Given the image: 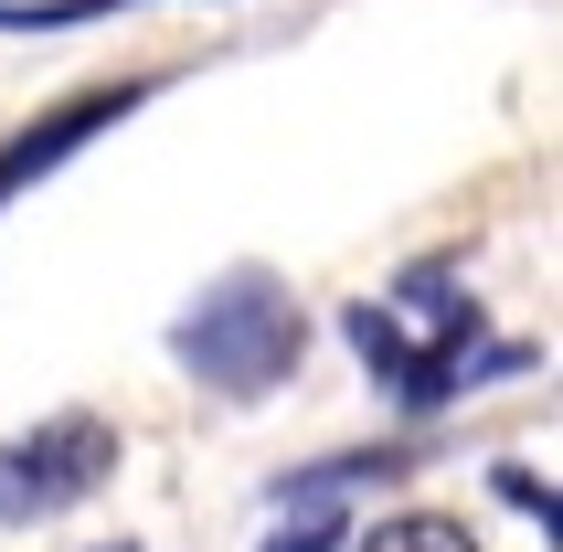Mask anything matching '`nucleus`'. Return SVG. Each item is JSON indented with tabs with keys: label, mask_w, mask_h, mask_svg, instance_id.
<instances>
[{
	"label": "nucleus",
	"mask_w": 563,
	"mask_h": 552,
	"mask_svg": "<svg viewBox=\"0 0 563 552\" xmlns=\"http://www.w3.org/2000/svg\"><path fill=\"white\" fill-rule=\"evenodd\" d=\"M341 340L362 351V372H373L405 415H446V404L478 394L489 372H532L521 340H478V298H468V276L446 266V255L405 266L383 298L341 308Z\"/></svg>",
	"instance_id": "nucleus-1"
},
{
	"label": "nucleus",
	"mask_w": 563,
	"mask_h": 552,
	"mask_svg": "<svg viewBox=\"0 0 563 552\" xmlns=\"http://www.w3.org/2000/svg\"><path fill=\"white\" fill-rule=\"evenodd\" d=\"M298 351H309V319L287 298V276H266V266H223L213 287L170 319V362H181L202 394H223V404L277 394L287 372H298Z\"/></svg>",
	"instance_id": "nucleus-2"
},
{
	"label": "nucleus",
	"mask_w": 563,
	"mask_h": 552,
	"mask_svg": "<svg viewBox=\"0 0 563 552\" xmlns=\"http://www.w3.org/2000/svg\"><path fill=\"white\" fill-rule=\"evenodd\" d=\"M118 478V426L107 415H43L32 435H0V521H64L75 499H96Z\"/></svg>",
	"instance_id": "nucleus-3"
},
{
	"label": "nucleus",
	"mask_w": 563,
	"mask_h": 552,
	"mask_svg": "<svg viewBox=\"0 0 563 552\" xmlns=\"http://www.w3.org/2000/svg\"><path fill=\"white\" fill-rule=\"evenodd\" d=\"M139 107H150V86H86V96H64V107H43L32 128H11V150H0V202H22L32 181H54L64 159L86 150V139L128 128Z\"/></svg>",
	"instance_id": "nucleus-4"
},
{
	"label": "nucleus",
	"mask_w": 563,
	"mask_h": 552,
	"mask_svg": "<svg viewBox=\"0 0 563 552\" xmlns=\"http://www.w3.org/2000/svg\"><path fill=\"white\" fill-rule=\"evenodd\" d=\"M351 552H478V531L457 510H394V521H373Z\"/></svg>",
	"instance_id": "nucleus-5"
},
{
	"label": "nucleus",
	"mask_w": 563,
	"mask_h": 552,
	"mask_svg": "<svg viewBox=\"0 0 563 552\" xmlns=\"http://www.w3.org/2000/svg\"><path fill=\"white\" fill-rule=\"evenodd\" d=\"M107 11H128V0H0V32H75Z\"/></svg>",
	"instance_id": "nucleus-6"
},
{
	"label": "nucleus",
	"mask_w": 563,
	"mask_h": 552,
	"mask_svg": "<svg viewBox=\"0 0 563 552\" xmlns=\"http://www.w3.org/2000/svg\"><path fill=\"white\" fill-rule=\"evenodd\" d=\"M266 552H341V510H287Z\"/></svg>",
	"instance_id": "nucleus-7"
},
{
	"label": "nucleus",
	"mask_w": 563,
	"mask_h": 552,
	"mask_svg": "<svg viewBox=\"0 0 563 552\" xmlns=\"http://www.w3.org/2000/svg\"><path fill=\"white\" fill-rule=\"evenodd\" d=\"M500 499L521 510V521H542V542H553V478H532V467H500Z\"/></svg>",
	"instance_id": "nucleus-8"
},
{
	"label": "nucleus",
	"mask_w": 563,
	"mask_h": 552,
	"mask_svg": "<svg viewBox=\"0 0 563 552\" xmlns=\"http://www.w3.org/2000/svg\"><path fill=\"white\" fill-rule=\"evenodd\" d=\"M96 552H139V542H96Z\"/></svg>",
	"instance_id": "nucleus-9"
}]
</instances>
